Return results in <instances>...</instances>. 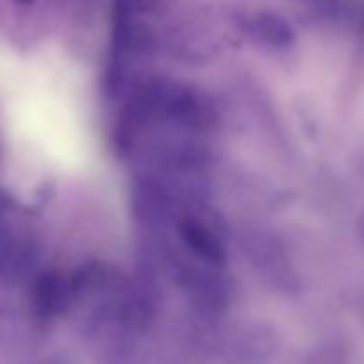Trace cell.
I'll return each instance as SVG.
<instances>
[{
  "label": "cell",
  "mask_w": 364,
  "mask_h": 364,
  "mask_svg": "<svg viewBox=\"0 0 364 364\" xmlns=\"http://www.w3.org/2000/svg\"><path fill=\"white\" fill-rule=\"evenodd\" d=\"M16 2H18V4H31L33 0H16Z\"/></svg>",
  "instance_id": "cell-1"
}]
</instances>
